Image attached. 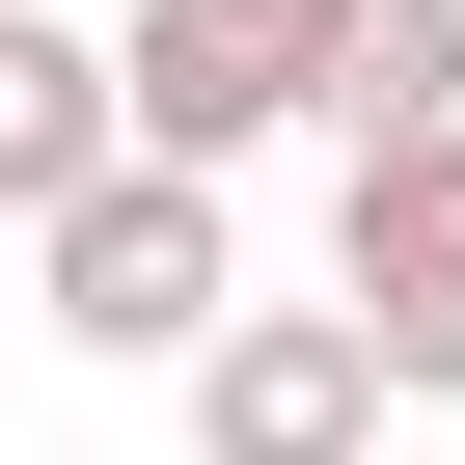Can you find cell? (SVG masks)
<instances>
[{"instance_id":"obj_1","label":"cell","mask_w":465,"mask_h":465,"mask_svg":"<svg viewBox=\"0 0 465 465\" xmlns=\"http://www.w3.org/2000/svg\"><path fill=\"white\" fill-rule=\"evenodd\" d=\"M28 274H55V329H83V356H192L219 302H247V247H219V164H192V137L83 164V192L28 219Z\"/></svg>"},{"instance_id":"obj_2","label":"cell","mask_w":465,"mask_h":465,"mask_svg":"<svg viewBox=\"0 0 465 465\" xmlns=\"http://www.w3.org/2000/svg\"><path fill=\"white\" fill-rule=\"evenodd\" d=\"M383 383H411V356H383L356 302H219V329H192V438H219V465H383Z\"/></svg>"},{"instance_id":"obj_3","label":"cell","mask_w":465,"mask_h":465,"mask_svg":"<svg viewBox=\"0 0 465 465\" xmlns=\"http://www.w3.org/2000/svg\"><path fill=\"white\" fill-rule=\"evenodd\" d=\"M137 137H192V164H247L274 110H329V55H356V0H137Z\"/></svg>"},{"instance_id":"obj_4","label":"cell","mask_w":465,"mask_h":465,"mask_svg":"<svg viewBox=\"0 0 465 465\" xmlns=\"http://www.w3.org/2000/svg\"><path fill=\"white\" fill-rule=\"evenodd\" d=\"M329 247H356V329L465 411V110L438 137H356V219H329Z\"/></svg>"},{"instance_id":"obj_5","label":"cell","mask_w":465,"mask_h":465,"mask_svg":"<svg viewBox=\"0 0 465 465\" xmlns=\"http://www.w3.org/2000/svg\"><path fill=\"white\" fill-rule=\"evenodd\" d=\"M83 164H137V55H110V28H28V0H0V219H55Z\"/></svg>"},{"instance_id":"obj_6","label":"cell","mask_w":465,"mask_h":465,"mask_svg":"<svg viewBox=\"0 0 465 465\" xmlns=\"http://www.w3.org/2000/svg\"><path fill=\"white\" fill-rule=\"evenodd\" d=\"M465 110V0H356V55H329V137H438Z\"/></svg>"}]
</instances>
